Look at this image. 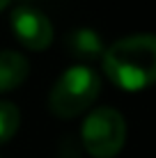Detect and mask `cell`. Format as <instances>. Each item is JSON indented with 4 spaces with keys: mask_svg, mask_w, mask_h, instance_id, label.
Segmentation results:
<instances>
[{
    "mask_svg": "<svg viewBox=\"0 0 156 158\" xmlns=\"http://www.w3.org/2000/svg\"><path fill=\"white\" fill-rule=\"evenodd\" d=\"M30 76V62L19 51H0V94L12 92Z\"/></svg>",
    "mask_w": 156,
    "mask_h": 158,
    "instance_id": "6",
    "label": "cell"
},
{
    "mask_svg": "<svg viewBox=\"0 0 156 158\" xmlns=\"http://www.w3.org/2000/svg\"><path fill=\"white\" fill-rule=\"evenodd\" d=\"M80 140L92 158H115L126 142L124 115L115 108H96L85 117Z\"/></svg>",
    "mask_w": 156,
    "mask_h": 158,
    "instance_id": "3",
    "label": "cell"
},
{
    "mask_svg": "<svg viewBox=\"0 0 156 158\" xmlns=\"http://www.w3.org/2000/svg\"><path fill=\"white\" fill-rule=\"evenodd\" d=\"M21 126V112L12 101H0V144L9 142Z\"/></svg>",
    "mask_w": 156,
    "mask_h": 158,
    "instance_id": "7",
    "label": "cell"
},
{
    "mask_svg": "<svg viewBox=\"0 0 156 158\" xmlns=\"http://www.w3.org/2000/svg\"><path fill=\"white\" fill-rule=\"evenodd\" d=\"M12 30L16 39L30 51H46L53 41L51 21L35 7H16L12 12Z\"/></svg>",
    "mask_w": 156,
    "mask_h": 158,
    "instance_id": "4",
    "label": "cell"
},
{
    "mask_svg": "<svg viewBox=\"0 0 156 158\" xmlns=\"http://www.w3.org/2000/svg\"><path fill=\"white\" fill-rule=\"evenodd\" d=\"M99 92H101L99 73L87 64H76L55 80L51 94H48V108L55 117L71 119L83 115L87 108H92Z\"/></svg>",
    "mask_w": 156,
    "mask_h": 158,
    "instance_id": "2",
    "label": "cell"
},
{
    "mask_svg": "<svg viewBox=\"0 0 156 158\" xmlns=\"http://www.w3.org/2000/svg\"><path fill=\"white\" fill-rule=\"evenodd\" d=\"M7 5H9V0H0V12H2V9L7 7Z\"/></svg>",
    "mask_w": 156,
    "mask_h": 158,
    "instance_id": "8",
    "label": "cell"
},
{
    "mask_svg": "<svg viewBox=\"0 0 156 158\" xmlns=\"http://www.w3.org/2000/svg\"><path fill=\"white\" fill-rule=\"evenodd\" d=\"M103 71L112 85L140 92L156 83V35H131L103 53Z\"/></svg>",
    "mask_w": 156,
    "mask_h": 158,
    "instance_id": "1",
    "label": "cell"
},
{
    "mask_svg": "<svg viewBox=\"0 0 156 158\" xmlns=\"http://www.w3.org/2000/svg\"><path fill=\"white\" fill-rule=\"evenodd\" d=\"M64 46L76 60H83V62L103 60V53H106L101 37L92 28H74L64 39Z\"/></svg>",
    "mask_w": 156,
    "mask_h": 158,
    "instance_id": "5",
    "label": "cell"
}]
</instances>
